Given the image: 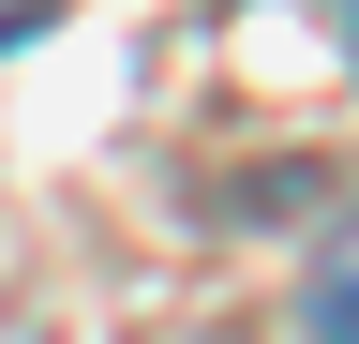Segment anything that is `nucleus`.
I'll return each instance as SVG.
<instances>
[{
	"instance_id": "2",
	"label": "nucleus",
	"mask_w": 359,
	"mask_h": 344,
	"mask_svg": "<svg viewBox=\"0 0 359 344\" xmlns=\"http://www.w3.org/2000/svg\"><path fill=\"white\" fill-rule=\"evenodd\" d=\"M45 15H60V0H0V46H15V30H45Z\"/></svg>"
},
{
	"instance_id": "3",
	"label": "nucleus",
	"mask_w": 359,
	"mask_h": 344,
	"mask_svg": "<svg viewBox=\"0 0 359 344\" xmlns=\"http://www.w3.org/2000/svg\"><path fill=\"white\" fill-rule=\"evenodd\" d=\"M330 30H344V60H359V0H330Z\"/></svg>"
},
{
	"instance_id": "1",
	"label": "nucleus",
	"mask_w": 359,
	"mask_h": 344,
	"mask_svg": "<svg viewBox=\"0 0 359 344\" xmlns=\"http://www.w3.org/2000/svg\"><path fill=\"white\" fill-rule=\"evenodd\" d=\"M314 344H359V225L314 254Z\"/></svg>"
}]
</instances>
